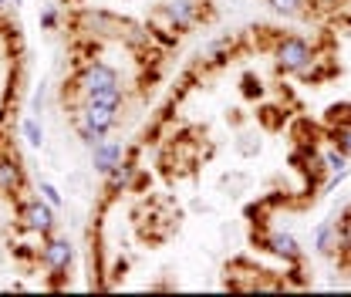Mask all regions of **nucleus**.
<instances>
[{"instance_id":"obj_16","label":"nucleus","mask_w":351,"mask_h":297,"mask_svg":"<svg viewBox=\"0 0 351 297\" xmlns=\"http://www.w3.org/2000/svg\"><path fill=\"white\" fill-rule=\"evenodd\" d=\"M328 139H331V145H338L345 156L351 159V126L345 128H328Z\"/></svg>"},{"instance_id":"obj_11","label":"nucleus","mask_w":351,"mask_h":297,"mask_svg":"<svg viewBox=\"0 0 351 297\" xmlns=\"http://www.w3.org/2000/svg\"><path fill=\"white\" fill-rule=\"evenodd\" d=\"M324 126L328 128L351 126V102H331V105L324 108Z\"/></svg>"},{"instance_id":"obj_19","label":"nucleus","mask_w":351,"mask_h":297,"mask_svg":"<svg viewBox=\"0 0 351 297\" xmlns=\"http://www.w3.org/2000/svg\"><path fill=\"white\" fill-rule=\"evenodd\" d=\"M58 27V10L54 7H44L41 10V31H54Z\"/></svg>"},{"instance_id":"obj_17","label":"nucleus","mask_w":351,"mask_h":297,"mask_svg":"<svg viewBox=\"0 0 351 297\" xmlns=\"http://www.w3.org/2000/svg\"><path fill=\"white\" fill-rule=\"evenodd\" d=\"M38 193H41V196L47 200V203H51V206H54V210L61 206V189H58L54 182H47V179H41V182H38Z\"/></svg>"},{"instance_id":"obj_20","label":"nucleus","mask_w":351,"mask_h":297,"mask_svg":"<svg viewBox=\"0 0 351 297\" xmlns=\"http://www.w3.org/2000/svg\"><path fill=\"white\" fill-rule=\"evenodd\" d=\"M348 172H351V169H341V172H335V176H331V179H328V182L321 186V193H335V189H338V186H341V182L348 179Z\"/></svg>"},{"instance_id":"obj_9","label":"nucleus","mask_w":351,"mask_h":297,"mask_svg":"<svg viewBox=\"0 0 351 297\" xmlns=\"http://www.w3.org/2000/svg\"><path fill=\"white\" fill-rule=\"evenodd\" d=\"M21 186H24L21 163L10 156H0V193H21Z\"/></svg>"},{"instance_id":"obj_10","label":"nucleus","mask_w":351,"mask_h":297,"mask_svg":"<svg viewBox=\"0 0 351 297\" xmlns=\"http://www.w3.org/2000/svg\"><path fill=\"white\" fill-rule=\"evenodd\" d=\"M335 247H341V243H338V223L324 219V223L314 230V250L328 257V254H335Z\"/></svg>"},{"instance_id":"obj_12","label":"nucleus","mask_w":351,"mask_h":297,"mask_svg":"<svg viewBox=\"0 0 351 297\" xmlns=\"http://www.w3.org/2000/svg\"><path fill=\"white\" fill-rule=\"evenodd\" d=\"M75 128H78V139L85 142L88 149H95L98 142H105V139H108V132H101V128L88 126V122H82V119H75Z\"/></svg>"},{"instance_id":"obj_5","label":"nucleus","mask_w":351,"mask_h":297,"mask_svg":"<svg viewBox=\"0 0 351 297\" xmlns=\"http://www.w3.org/2000/svg\"><path fill=\"white\" fill-rule=\"evenodd\" d=\"M156 14L169 21V31H189L199 21V0H166Z\"/></svg>"},{"instance_id":"obj_23","label":"nucleus","mask_w":351,"mask_h":297,"mask_svg":"<svg viewBox=\"0 0 351 297\" xmlns=\"http://www.w3.org/2000/svg\"><path fill=\"white\" fill-rule=\"evenodd\" d=\"M348 281H351V274H348Z\"/></svg>"},{"instance_id":"obj_14","label":"nucleus","mask_w":351,"mask_h":297,"mask_svg":"<svg viewBox=\"0 0 351 297\" xmlns=\"http://www.w3.org/2000/svg\"><path fill=\"white\" fill-rule=\"evenodd\" d=\"M274 14H284V17H298L307 7V0H263Z\"/></svg>"},{"instance_id":"obj_2","label":"nucleus","mask_w":351,"mask_h":297,"mask_svg":"<svg viewBox=\"0 0 351 297\" xmlns=\"http://www.w3.org/2000/svg\"><path fill=\"white\" fill-rule=\"evenodd\" d=\"M17 219H21V226L27 230V233H38V237H51L54 233V206L38 196V200H27V203H21V210H17Z\"/></svg>"},{"instance_id":"obj_8","label":"nucleus","mask_w":351,"mask_h":297,"mask_svg":"<svg viewBox=\"0 0 351 297\" xmlns=\"http://www.w3.org/2000/svg\"><path fill=\"white\" fill-rule=\"evenodd\" d=\"M119 112H122V108L98 105V102H85V105L75 112V119H82V122H88V126L101 128V132H112V128L119 126Z\"/></svg>"},{"instance_id":"obj_21","label":"nucleus","mask_w":351,"mask_h":297,"mask_svg":"<svg viewBox=\"0 0 351 297\" xmlns=\"http://www.w3.org/2000/svg\"><path fill=\"white\" fill-rule=\"evenodd\" d=\"M7 3H10V0H0V10H3V7H7Z\"/></svg>"},{"instance_id":"obj_13","label":"nucleus","mask_w":351,"mask_h":297,"mask_svg":"<svg viewBox=\"0 0 351 297\" xmlns=\"http://www.w3.org/2000/svg\"><path fill=\"white\" fill-rule=\"evenodd\" d=\"M321 159H324V169L328 172H341V169H351L348 163V156H345V152H341V149H338V145H331V149H328V152H321Z\"/></svg>"},{"instance_id":"obj_3","label":"nucleus","mask_w":351,"mask_h":297,"mask_svg":"<svg viewBox=\"0 0 351 297\" xmlns=\"http://www.w3.org/2000/svg\"><path fill=\"white\" fill-rule=\"evenodd\" d=\"M38 260L44 263V270H47L51 277H64L68 267H71V260H75V247H71L64 237H54V233H51V237H44Z\"/></svg>"},{"instance_id":"obj_18","label":"nucleus","mask_w":351,"mask_h":297,"mask_svg":"<svg viewBox=\"0 0 351 297\" xmlns=\"http://www.w3.org/2000/svg\"><path fill=\"white\" fill-rule=\"evenodd\" d=\"M240 91H243V98L254 102V98H261L263 95V82L261 78H254V75H243V88H240Z\"/></svg>"},{"instance_id":"obj_7","label":"nucleus","mask_w":351,"mask_h":297,"mask_svg":"<svg viewBox=\"0 0 351 297\" xmlns=\"http://www.w3.org/2000/svg\"><path fill=\"white\" fill-rule=\"evenodd\" d=\"M263 250H270L274 257H280L284 263H298L301 260V240L294 237V233H287V230H274V233H267L263 237Z\"/></svg>"},{"instance_id":"obj_4","label":"nucleus","mask_w":351,"mask_h":297,"mask_svg":"<svg viewBox=\"0 0 351 297\" xmlns=\"http://www.w3.org/2000/svg\"><path fill=\"white\" fill-rule=\"evenodd\" d=\"M122 85L119 71L105 61H88L85 68L78 71V91L82 95H91V91H101V88H115Z\"/></svg>"},{"instance_id":"obj_15","label":"nucleus","mask_w":351,"mask_h":297,"mask_svg":"<svg viewBox=\"0 0 351 297\" xmlns=\"http://www.w3.org/2000/svg\"><path fill=\"white\" fill-rule=\"evenodd\" d=\"M21 132H24L27 145H34V149H41V145H44V126L38 122V119H24V126H21Z\"/></svg>"},{"instance_id":"obj_6","label":"nucleus","mask_w":351,"mask_h":297,"mask_svg":"<svg viewBox=\"0 0 351 297\" xmlns=\"http://www.w3.org/2000/svg\"><path fill=\"white\" fill-rule=\"evenodd\" d=\"M122 159H125V142H119V139H105L91 149V169L98 176H108Z\"/></svg>"},{"instance_id":"obj_22","label":"nucleus","mask_w":351,"mask_h":297,"mask_svg":"<svg viewBox=\"0 0 351 297\" xmlns=\"http://www.w3.org/2000/svg\"><path fill=\"white\" fill-rule=\"evenodd\" d=\"M10 3H14V7H21V0H10Z\"/></svg>"},{"instance_id":"obj_1","label":"nucleus","mask_w":351,"mask_h":297,"mask_svg":"<svg viewBox=\"0 0 351 297\" xmlns=\"http://www.w3.org/2000/svg\"><path fill=\"white\" fill-rule=\"evenodd\" d=\"M317 54H314V44L301 38V34H284L274 44V68L277 75H301L307 64H314Z\"/></svg>"}]
</instances>
